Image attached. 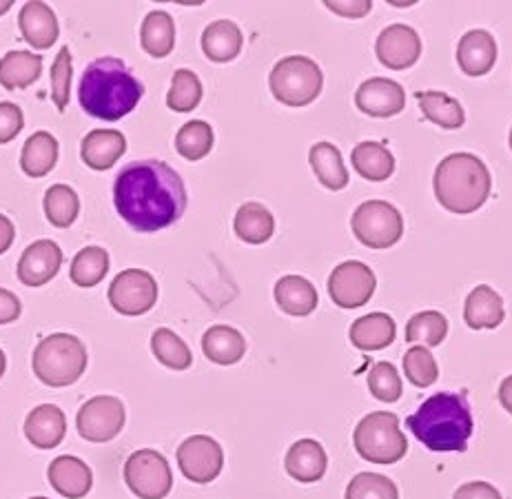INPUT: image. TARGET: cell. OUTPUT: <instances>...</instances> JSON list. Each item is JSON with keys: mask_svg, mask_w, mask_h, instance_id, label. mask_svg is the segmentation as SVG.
I'll return each instance as SVG.
<instances>
[{"mask_svg": "<svg viewBox=\"0 0 512 499\" xmlns=\"http://www.w3.org/2000/svg\"><path fill=\"white\" fill-rule=\"evenodd\" d=\"M235 236L249 244H264L273 238L275 218L260 202H247L235 213L233 220Z\"/></svg>", "mask_w": 512, "mask_h": 499, "instance_id": "29", "label": "cell"}, {"mask_svg": "<svg viewBox=\"0 0 512 499\" xmlns=\"http://www.w3.org/2000/svg\"><path fill=\"white\" fill-rule=\"evenodd\" d=\"M269 87L275 100L286 107H306L324 87L322 69L306 56H286L273 67Z\"/></svg>", "mask_w": 512, "mask_h": 499, "instance_id": "7", "label": "cell"}, {"mask_svg": "<svg viewBox=\"0 0 512 499\" xmlns=\"http://www.w3.org/2000/svg\"><path fill=\"white\" fill-rule=\"evenodd\" d=\"M58 162V140L47 134V131H36L29 136L23 154H20V169H23L29 178H43L56 167Z\"/></svg>", "mask_w": 512, "mask_h": 499, "instance_id": "30", "label": "cell"}, {"mask_svg": "<svg viewBox=\"0 0 512 499\" xmlns=\"http://www.w3.org/2000/svg\"><path fill=\"white\" fill-rule=\"evenodd\" d=\"M20 311H23V304H20L16 295L7 289H0V324L18 320Z\"/></svg>", "mask_w": 512, "mask_h": 499, "instance_id": "48", "label": "cell"}, {"mask_svg": "<svg viewBox=\"0 0 512 499\" xmlns=\"http://www.w3.org/2000/svg\"><path fill=\"white\" fill-rule=\"evenodd\" d=\"M127 138L116 129H94L83 138L80 156L89 169L107 171L125 156Z\"/></svg>", "mask_w": 512, "mask_h": 499, "instance_id": "18", "label": "cell"}, {"mask_svg": "<svg viewBox=\"0 0 512 499\" xmlns=\"http://www.w3.org/2000/svg\"><path fill=\"white\" fill-rule=\"evenodd\" d=\"M375 54L388 69H408L422 56V40L413 27L391 25L377 36Z\"/></svg>", "mask_w": 512, "mask_h": 499, "instance_id": "14", "label": "cell"}, {"mask_svg": "<svg viewBox=\"0 0 512 499\" xmlns=\"http://www.w3.org/2000/svg\"><path fill=\"white\" fill-rule=\"evenodd\" d=\"M497 43L486 29H473L464 34L457 47V63L466 76H484L495 67Z\"/></svg>", "mask_w": 512, "mask_h": 499, "instance_id": "19", "label": "cell"}, {"mask_svg": "<svg viewBox=\"0 0 512 499\" xmlns=\"http://www.w3.org/2000/svg\"><path fill=\"white\" fill-rule=\"evenodd\" d=\"M351 342L360 351H380L395 342V320L386 313H368L355 320L351 327Z\"/></svg>", "mask_w": 512, "mask_h": 499, "instance_id": "26", "label": "cell"}, {"mask_svg": "<svg viewBox=\"0 0 512 499\" xmlns=\"http://www.w3.org/2000/svg\"><path fill=\"white\" fill-rule=\"evenodd\" d=\"M408 429L430 451H466L473 435V415L462 393H437L406 420Z\"/></svg>", "mask_w": 512, "mask_h": 499, "instance_id": "3", "label": "cell"}, {"mask_svg": "<svg viewBox=\"0 0 512 499\" xmlns=\"http://www.w3.org/2000/svg\"><path fill=\"white\" fill-rule=\"evenodd\" d=\"M309 162L317 180H320L326 189L340 191L348 185V171L342 154L340 149L331 145V142H317L315 147H311Z\"/></svg>", "mask_w": 512, "mask_h": 499, "instance_id": "33", "label": "cell"}, {"mask_svg": "<svg viewBox=\"0 0 512 499\" xmlns=\"http://www.w3.org/2000/svg\"><path fill=\"white\" fill-rule=\"evenodd\" d=\"M433 187L439 205L457 216H468L484 207L493 180L488 167L477 156L453 154L437 165Z\"/></svg>", "mask_w": 512, "mask_h": 499, "instance_id": "4", "label": "cell"}, {"mask_svg": "<svg viewBox=\"0 0 512 499\" xmlns=\"http://www.w3.org/2000/svg\"><path fill=\"white\" fill-rule=\"evenodd\" d=\"M510 149H512V129H510Z\"/></svg>", "mask_w": 512, "mask_h": 499, "instance_id": "54", "label": "cell"}, {"mask_svg": "<svg viewBox=\"0 0 512 499\" xmlns=\"http://www.w3.org/2000/svg\"><path fill=\"white\" fill-rule=\"evenodd\" d=\"M109 271V253L102 247H85L71 260L69 278L80 289H91L105 280Z\"/></svg>", "mask_w": 512, "mask_h": 499, "instance_id": "35", "label": "cell"}, {"mask_svg": "<svg viewBox=\"0 0 512 499\" xmlns=\"http://www.w3.org/2000/svg\"><path fill=\"white\" fill-rule=\"evenodd\" d=\"M140 45L151 58H167L176 45V23L167 12H149L140 27Z\"/></svg>", "mask_w": 512, "mask_h": 499, "instance_id": "31", "label": "cell"}, {"mask_svg": "<svg viewBox=\"0 0 512 499\" xmlns=\"http://www.w3.org/2000/svg\"><path fill=\"white\" fill-rule=\"evenodd\" d=\"M275 302L278 307L295 315V318H304V315H311L317 309V289L302 276H284L275 284Z\"/></svg>", "mask_w": 512, "mask_h": 499, "instance_id": "27", "label": "cell"}, {"mask_svg": "<svg viewBox=\"0 0 512 499\" xmlns=\"http://www.w3.org/2000/svg\"><path fill=\"white\" fill-rule=\"evenodd\" d=\"M63 264V251L54 240H36L23 251L18 260L16 276L25 287L38 289L56 278Z\"/></svg>", "mask_w": 512, "mask_h": 499, "instance_id": "15", "label": "cell"}, {"mask_svg": "<svg viewBox=\"0 0 512 499\" xmlns=\"http://www.w3.org/2000/svg\"><path fill=\"white\" fill-rule=\"evenodd\" d=\"M202 351L213 364L231 366L244 358L247 342H244V335L238 329L227 327V324H215L204 333Z\"/></svg>", "mask_w": 512, "mask_h": 499, "instance_id": "24", "label": "cell"}, {"mask_svg": "<svg viewBox=\"0 0 512 499\" xmlns=\"http://www.w3.org/2000/svg\"><path fill=\"white\" fill-rule=\"evenodd\" d=\"M355 105L373 118H391L406 107L404 87L391 78H371L360 85Z\"/></svg>", "mask_w": 512, "mask_h": 499, "instance_id": "16", "label": "cell"}, {"mask_svg": "<svg viewBox=\"0 0 512 499\" xmlns=\"http://www.w3.org/2000/svg\"><path fill=\"white\" fill-rule=\"evenodd\" d=\"M178 466L187 480L196 484H209L222 473V446L209 435L187 437L178 448Z\"/></svg>", "mask_w": 512, "mask_h": 499, "instance_id": "13", "label": "cell"}, {"mask_svg": "<svg viewBox=\"0 0 512 499\" xmlns=\"http://www.w3.org/2000/svg\"><path fill=\"white\" fill-rule=\"evenodd\" d=\"M25 127V116L18 105L0 103V145L12 142Z\"/></svg>", "mask_w": 512, "mask_h": 499, "instance_id": "45", "label": "cell"}, {"mask_svg": "<svg viewBox=\"0 0 512 499\" xmlns=\"http://www.w3.org/2000/svg\"><path fill=\"white\" fill-rule=\"evenodd\" d=\"M145 87L120 58L105 56L91 63L80 80L78 98L89 116L114 122L131 114Z\"/></svg>", "mask_w": 512, "mask_h": 499, "instance_id": "2", "label": "cell"}, {"mask_svg": "<svg viewBox=\"0 0 512 499\" xmlns=\"http://www.w3.org/2000/svg\"><path fill=\"white\" fill-rule=\"evenodd\" d=\"M504 318V300H501V295L493 287L479 284L477 289L470 291L464 307V320L470 329H497Z\"/></svg>", "mask_w": 512, "mask_h": 499, "instance_id": "23", "label": "cell"}, {"mask_svg": "<svg viewBox=\"0 0 512 499\" xmlns=\"http://www.w3.org/2000/svg\"><path fill=\"white\" fill-rule=\"evenodd\" d=\"M453 499H504V497H501V493L493 484L468 482V484H462L457 488Z\"/></svg>", "mask_w": 512, "mask_h": 499, "instance_id": "46", "label": "cell"}, {"mask_svg": "<svg viewBox=\"0 0 512 499\" xmlns=\"http://www.w3.org/2000/svg\"><path fill=\"white\" fill-rule=\"evenodd\" d=\"M29 499H49V497H29Z\"/></svg>", "mask_w": 512, "mask_h": 499, "instance_id": "53", "label": "cell"}, {"mask_svg": "<svg viewBox=\"0 0 512 499\" xmlns=\"http://www.w3.org/2000/svg\"><path fill=\"white\" fill-rule=\"evenodd\" d=\"M419 107H422L426 120L435 122L442 129H459L464 127L466 114L462 105L455 98H450L444 91H419Z\"/></svg>", "mask_w": 512, "mask_h": 499, "instance_id": "34", "label": "cell"}, {"mask_svg": "<svg viewBox=\"0 0 512 499\" xmlns=\"http://www.w3.org/2000/svg\"><path fill=\"white\" fill-rule=\"evenodd\" d=\"M242 32L231 20H215L202 34V52L213 63H231L242 52Z\"/></svg>", "mask_w": 512, "mask_h": 499, "instance_id": "25", "label": "cell"}, {"mask_svg": "<svg viewBox=\"0 0 512 499\" xmlns=\"http://www.w3.org/2000/svg\"><path fill=\"white\" fill-rule=\"evenodd\" d=\"M353 165L362 178L371 182H384L393 176L395 158L382 142H360L351 154Z\"/></svg>", "mask_w": 512, "mask_h": 499, "instance_id": "32", "label": "cell"}, {"mask_svg": "<svg viewBox=\"0 0 512 499\" xmlns=\"http://www.w3.org/2000/svg\"><path fill=\"white\" fill-rule=\"evenodd\" d=\"M344 499H399L393 480L380 473H360L346 486Z\"/></svg>", "mask_w": 512, "mask_h": 499, "instance_id": "42", "label": "cell"}, {"mask_svg": "<svg viewBox=\"0 0 512 499\" xmlns=\"http://www.w3.org/2000/svg\"><path fill=\"white\" fill-rule=\"evenodd\" d=\"M202 100V83L191 69H178L173 74L171 89L167 94V105L178 114H189L196 109Z\"/></svg>", "mask_w": 512, "mask_h": 499, "instance_id": "40", "label": "cell"}, {"mask_svg": "<svg viewBox=\"0 0 512 499\" xmlns=\"http://www.w3.org/2000/svg\"><path fill=\"white\" fill-rule=\"evenodd\" d=\"M448 335V320L439 311H422L406 324V340L415 346H439Z\"/></svg>", "mask_w": 512, "mask_h": 499, "instance_id": "38", "label": "cell"}, {"mask_svg": "<svg viewBox=\"0 0 512 499\" xmlns=\"http://www.w3.org/2000/svg\"><path fill=\"white\" fill-rule=\"evenodd\" d=\"M377 278L360 260H348L337 264L329 278L331 300L342 309H360L373 298Z\"/></svg>", "mask_w": 512, "mask_h": 499, "instance_id": "12", "label": "cell"}, {"mask_svg": "<svg viewBox=\"0 0 512 499\" xmlns=\"http://www.w3.org/2000/svg\"><path fill=\"white\" fill-rule=\"evenodd\" d=\"M109 302L122 315H142L156 307L158 282L149 271L127 269L109 287Z\"/></svg>", "mask_w": 512, "mask_h": 499, "instance_id": "11", "label": "cell"}, {"mask_svg": "<svg viewBox=\"0 0 512 499\" xmlns=\"http://www.w3.org/2000/svg\"><path fill=\"white\" fill-rule=\"evenodd\" d=\"M5 369H7V360H5L3 349H0V378H3V375H5Z\"/></svg>", "mask_w": 512, "mask_h": 499, "instance_id": "52", "label": "cell"}, {"mask_svg": "<svg viewBox=\"0 0 512 499\" xmlns=\"http://www.w3.org/2000/svg\"><path fill=\"white\" fill-rule=\"evenodd\" d=\"M176 149L182 158L189 162H198L204 156H209L213 149V129L209 122L191 120L184 125L176 136Z\"/></svg>", "mask_w": 512, "mask_h": 499, "instance_id": "39", "label": "cell"}, {"mask_svg": "<svg viewBox=\"0 0 512 499\" xmlns=\"http://www.w3.org/2000/svg\"><path fill=\"white\" fill-rule=\"evenodd\" d=\"M127 411L114 395H98L80 406L76 417V429L80 437L94 444L111 442L125 429Z\"/></svg>", "mask_w": 512, "mask_h": 499, "instance_id": "10", "label": "cell"}, {"mask_svg": "<svg viewBox=\"0 0 512 499\" xmlns=\"http://www.w3.org/2000/svg\"><path fill=\"white\" fill-rule=\"evenodd\" d=\"M351 227L355 238L368 249H388L404 236L402 213L384 200H368L357 207Z\"/></svg>", "mask_w": 512, "mask_h": 499, "instance_id": "8", "label": "cell"}, {"mask_svg": "<svg viewBox=\"0 0 512 499\" xmlns=\"http://www.w3.org/2000/svg\"><path fill=\"white\" fill-rule=\"evenodd\" d=\"M324 5L329 7L331 12L346 16V18H362L373 9L371 0H355V3H337V0H326Z\"/></svg>", "mask_w": 512, "mask_h": 499, "instance_id": "47", "label": "cell"}, {"mask_svg": "<svg viewBox=\"0 0 512 499\" xmlns=\"http://www.w3.org/2000/svg\"><path fill=\"white\" fill-rule=\"evenodd\" d=\"M20 34L36 49H49L58 40V18L47 3H25L18 16Z\"/></svg>", "mask_w": 512, "mask_h": 499, "instance_id": "20", "label": "cell"}, {"mask_svg": "<svg viewBox=\"0 0 512 499\" xmlns=\"http://www.w3.org/2000/svg\"><path fill=\"white\" fill-rule=\"evenodd\" d=\"M125 482L129 491L140 499H165L173 486L167 457L153 448H140L131 453L125 464Z\"/></svg>", "mask_w": 512, "mask_h": 499, "instance_id": "9", "label": "cell"}, {"mask_svg": "<svg viewBox=\"0 0 512 499\" xmlns=\"http://www.w3.org/2000/svg\"><path fill=\"white\" fill-rule=\"evenodd\" d=\"M87 362L85 344L69 333L47 335L38 342L32 358L36 378L51 389L78 382L87 371Z\"/></svg>", "mask_w": 512, "mask_h": 499, "instance_id": "5", "label": "cell"}, {"mask_svg": "<svg viewBox=\"0 0 512 499\" xmlns=\"http://www.w3.org/2000/svg\"><path fill=\"white\" fill-rule=\"evenodd\" d=\"M151 351L160 364L173 371H187L193 364L191 349L171 329H156L151 335Z\"/></svg>", "mask_w": 512, "mask_h": 499, "instance_id": "36", "label": "cell"}, {"mask_svg": "<svg viewBox=\"0 0 512 499\" xmlns=\"http://www.w3.org/2000/svg\"><path fill=\"white\" fill-rule=\"evenodd\" d=\"M80 213L78 193L69 185H54L45 193V216L58 229H67Z\"/></svg>", "mask_w": 512, "mask_h": 499, "instance_id": "37", "label": "cell"}, {"mask_svg": "<svg viewBox=\"0 0 512 499\" xmlns=\"http://www.w3.org/2000/svg\"><path fill=\"white\" fill-rule=\"evenodd\" d=\"M499 402L512 415V375H508V378L499 386Z\"/></svg>", "mask_w": 512, "mask_h": 499, "instance_id": "50", "label": "cell"}, {"mask_svg": "<svg viewBox=\"0 0 512 499\" xmlns=\"http://www.w3.org/2000/svg\"><path fill=\"white\" fill-rule=\"evenodd\" d=\"M353 442L366 462L395 464L408 451L406 435L399 429V417L388 411L368 413L357 424Z\"/></svg>", "mask_w": 512, "mask_h": 499, "instance_id": "6", "label": "cell"}, {"mask_svg": "<svg viewBox=\"0 0 512 499\" xmlns=\"http://www.w3.org/2000/svg\"><path fill=\"white\" fill-rule=\"evenodd\" d=\"M404 373L417 389H428L439 378V366L426 346H413L404 355Z\"/></svg>", "mask_w": 512, "mask_h": 499, "instance_id": "43", "label": "cell"}, {"mask_svg": "<svg viewBox=\"0 0 512 499\" xmlns=\"http://www.w3.org/2000/svg\"><path fill=\"white\" fill-rule=\"evenodd\" d=\"M43 74V58L34 52H9L0 58V85L7 91L27 89Z\"/></svg>", "mask_w": 512, "mask_h": 499, "instance_id": "28", "label": "cell"}, {"mask_svg": "<svg viewBox=\"0 0 512 499\" xmlns=\"http://www.w3.org/2000/svg\"><path fill=\"white\" fill-rule=\"evenodd\" d=\"M284 466L293 480L302 484H313L324 477L326 466H329V457H326V451L320 442L300 440L289 448Z\"/></svg>", "mask_w": 512, "mask_h": 499, "instance_id": "22", "label": "cell"}, {"mask_svg": "<svg viewBox=\"0 0 512 499\" xmlns=\"http://www.w3.org/2000/svg\"><path fill=\"white\" fill-rule=\"evenodd\" d=\"M14 238H16L14 222L0 213V256H3L5 251H9V247L14 244Z\"/></svg>", "mask_w": 512, "mask_h": 499, "instance_id": "49", "label": "cell"}, {"mask_svg": "<svg viewBox=\"0 0 512 499\" xmlns=\"http://www.w3.org/2000/svg\"><path fill=\"white\" fill-rule=\"evenodd\" d=\"M114 202L131 229L156 233L171 227L187 209V189L176 169L162 160L131 162L118 173Z\"/></svg>", "mask_w": 512, "mask_h": 499, "instance_id": "1", "label": "cell"}, {"mask_svg": "<svg viewBox=\"0 0 512 499\" xmlns=\"http://www.w3.org/2000/svg\"><path fill=\"white\" fill-rule=\"evenodd\" d=\"M67 433V417L54 404H40L27 415L25 420V435L36 448H56L65 440Z\"/></svg>", "mask_w": 512, "mask_h": 499, "instance_id": "21", "label": "cell"}, {"mask_svg": "<svg viewBox=\"0 0 512 499\" xmlns=\"http://www.w3.org/2000/svg\"><path fill=\"white\" fill-rule=\"evenodd\" d=\"M368 389H371L375 400L393 404L402 397V378L391 362H375L368 371Z\"/></svg>", "mask_w": 512, "mask_h": 499, "instance_id": "41", "label": "cell"}, {"mask_svg": "<svg viewBox=\"0 0 512 499\" xmlns=\"http://www.w3.org/2000/svg\"><path fill=\"white\" fill-rule=\"evenodd\" d=\"M12 5H14V0H0V16L7 14L9 9H12Z\"/></svg>", "mask_w": 512, "mask_h": 499, "instance_id": "51", "label": "cell"}, {"mask_svg": "<svg viewBox=\"0 0 512 499\" xmlns=\"http://www.w3.org/2000/svg\"><path fill=\"white\" fill-rule=\"evenodd\" d=\"M51 488L67 499H83L94 486L91 468L74 455H60L47 468Z\"/></svg>", "mask_w": 512, "mask_h": 499, "instance_id": "17", "label": "cell"}, {"mask_svg": "<svg viewBox=\"0 0 512 499\" xmlns=\"http://www.w3.org/2000/svg\"><path fill=\"white\" fill-rule=\"evenodd\" d=\"M71 74H74L71 52L69 47H63L54 60V67H51V98H54L58 111H65L69 105Z\"/></svg>", "mask_w": 512, "mask_h": 499, "instance_id": "44", "label": "cell"}]
</instances>
